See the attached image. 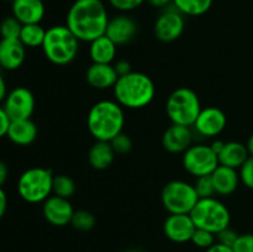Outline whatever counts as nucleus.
Masks as SVG:
<instances>
[{
    "mask_svg": "<svg viewBox=\"0 0 253 252\" xmlns=\"http://www.w3.org/2000/svg\"><path fill=\"white\" fill-rule=\"evenodd\" d=\"M189 215L198 229L208 230L215 235L229 227L231 222L230 210L215 197L198 200Z\"/></svg>",
    "mask_w": 253,
    "mask_h": 252,
    "instance_id": "obj_6",
    "label": "nucleus"
},
{
    "mask_svg": "<svg viewBox=\"0 0 253 252\" xmlns=\"http://www.w3.org/2000/svg\"><path fill=\"white\" fill-rule=\"evenodd\" d=\"M224 145H225L224 141L216 140V141H214V142H212L210 146H211V148H212V150H214V152L216 153V155H219L220 151H221L222 147H224Z\"/></svg>",
    "mask_w": 253,
    "mask_h": 252,
    "instance_id": "obj_44",
    "label": "nucleus"
},
{
    "mask_svg": "<svg viewBox=\"0 0 253 252\" xmlns=\"http://www.w3.org/2000/svg\"><path fill=\"white\" fill-rule=\"evenodd\" d=\"M114 68H115L116 73H118L119 77L126 76V74L132 72L130 62L126 61V59H119V61H116L115 63H114Z\"/></svg>",
    "mask_w": 253,
    "mask_h": 252,
    "instance_id": "obj_38",
    "label": "nucleus"
},
{
    "mask_svg": "<svg viewBox=\"0 0 253 252\" xmlns=\"http://www.w3.org/2000/svg\"><path fill=\"white\" fill-rule=\"evenodd\" d=\"M202 109L198 94L187 86L174 89L166 101L168 119L177 125L192 127Z\"/></svg>",
    "mask_w": 253,
    "mask_h": 252,
    "instance_id": "obj_5",
    "label": "nucleus"
},
{
    "mask_svg": "<svg viewBox=\"0 0 253 252\" xmlns=\"http://www.w3.org/2000/svg\"><path fill=\"white\" fill-rule=\"evenodd\" d=\"M7 177H9V168H7L6 163L0 161V187L6 183Z\"/></svg>",
    "mask_w": 253,
    "mask_h": 252,
    "instance_id": "obj_41",
    "label": "nucleus"
},
{
    "mask_svg": "<svg viewBox=\"0 0 253 252\" xmlns=\"http://www.w3.org/2000/svg\"><path fill=\"white\" fill-rule=\"evenodd\" d=\"M234 252H253V234H241L232 245Z\"/></svg>",
    "mask_w": 253,
    "mask_h": 252,
    "instance_id": "obj_35",
    "label": "nucleus"
},
{
    "mask_svg": "<svg viewBox=\"0 0 253 252\" xmlns=\"http://www.w3.org/2000/svg\"><path fill=\"white\" fill-rule=\"evenodd\" d=\"M96 224V219L93 212L88 210H74V214L72 216L71 225L78 231H90L94 229Z\"/></svg>",
    "mask_w": 253,
    "mask_h": 252,
    "instance_id": "obj_28",
    "label": "nucleus"
},
{
    "mask_svg": "<svg viewBox=\"0 0 253 252\" xmlns=\"http://www.w3.org/2000/svg\"><path fill=\"white\" fill-rule=\"evenodd\" d=\"M205 252H234V251H232L231 247L226 246V245L215 242L211 247H209L208 250H205Z\"/></svg>",
    "mask_w": 253,
    "mask_h": 252,
    "instance_id": "obj_42",
    "label": "nucleus"
},
{
    "mask_svg": "<svg viewBox=\"0 0 253 252\" xmlns=\"http://www.w3.org/2000/svg\"><path fill=\"white\" fill-rule=\"evenodd\" d=\"M227 118L221 109L216 106H208L202 109L193 127L204 137H215L225 130Z\"/></svg>",
    "mask_w": 253,
    "mask_h": 252,
    "instance_id": "obj_12",
    "label": "nucleus"
},
{
    "mask_svg": "<svg viewBox=\"0 0 253 252\" xmlns=\"http://www.w3.org/2000/svg\"><path fill=\"white\" fill-rule=\"evenodd\" d=\"M111 146H113L114 151H115L116 155H127L131 150H132V140H131L130 136L127 133H119L118 136L113 138L110 141Z\"/></svg>",
    "mask_w": 253,
    "mask_h": 252,
    "instance_id": "obj_32",
    "label": "nucleus"
},
{
    "mask_svg": "<svg viewBox=\"0 0 253 252\" xmlns=\"http://www.w3.org/2000/svg\"><path fill=\"white\" fill-rule=\"evenodd\" d=\"M211 179L214 183L215 192L221 197H227L236 192L241 182L239 170L221 165H219V167L211 173Z\"/></svg>",
    "mask_w": 253,
    "mask_h": 252,
    "instance_id": "obj_20",
    "label": "nucleus"
},
{
    "mask_svg": "<svg viewBox=\"0 0 253 252\" xmlns=\"http://www.w3.org/2000/svg\"><path fill=\"white\" fill-rule=\"evenodd\" d=\"M246 147H247V151H249V155L251 156V157H253V133L250 136L249 140H247Z\"/></svg>",
    "mask_w": 253,
    "mask_h": 252,
    "instance_id": "obj_45",
    "label": "nucleus"
},
{
    "mask_svg": "<svg viewBox=\"0 0 253 252\" xmlns=\"http://www.w3.org/2000/svg\"><path fill=\"white\" fill-rule=\"evenodd\" d=\"M217 157L221 166L240 169V167L246 162L250 155L245 143L239 142V141H229V142H225Z\"/></svg>",
    "mask_w": 253,
    "mask_h": 252,
    "instance_id": "obj_22",
    "label": "nucleus"
},
{
    "mask_svg": "<svg viewBox=\"0 0 253 252\" xmlns=\"http://www.w3.org/2000/svg\"><path fill=\"white\" fill-rule=\"evenodd\" d=\"M190 242H193V245H195L199 249L208 250L216 242V235L208 231V230L198 229L197 227V230L193 234Z\"/></svg>",
    "mask_w": 253,
    "mask_h": 252,
    "instance_id": "obj_31",
    "label": "nucleus"
},
{
    "mask_svg": "<svg viewBox=\"0 0 253 252\" xmlns=\"http://www.w3.org/2000/svg\"><path fill=\"white\" fill-rule=\"evenodd\" d=\"M109 20L101 0H76L67 12L66 25L79 41L91 42L105 35Z\"/></svg>",
    "mask_w": 253,
    "mask_h": 252,
    "instance_id": "obj_1",
    "label": "nucleus"
},
{
    "mask_svg": "<svg viewBox=\"0 0 253 252\" xmlns=\"http://www.w3.org/2000/svg\"><path fill=\"white\" fill-rule=\"evenodd\" d=\"M77 192V184L73 178L67 174H57L53 177L52 193L57 197L71 199Z\"/></svg>",
    "mask_w": 253,
    "mask_h": 252,
    "instance_id": "obj_27",
    "label": "nucleus"
},
{
    "mask_svg": "<svg viewBox=\"0 0 253 252\" xmlns=\"http://www.w3.org/2000/svg\"><path fill=\"white\" fill-rule=\"evenodd\" d=\"M7 209V195L2 187H0V219L5 215Z\"/></svg>",
    "mask_w": 253,
    "mask_h": 252,
    "instance_id": "obj_39",
    "label": "nucleus"
},
{
    "mask_svg": "<svg viewBox=\"0 0 253 252\" xmlns=\"http://www.w3.org/2000/svg\"><path fill=\"white\" fill-rule=\"evenodd\" d=\"M113 91L115 100L123 108L142 109L155 99L156 85L147 74L132 71L119 77Z\"/></svg>",
    "mask_w": 253,
    "mask_h": 252,
    "instance_id": "obj_3",
    "label": "nucleus"
},
{
    "mask_svg": "<svg viewBox=\"0 0 253 252\" xmlns=\"http://www.w3.org/2000/svg\"><path fill=\"white\" fill-rule=\"evenodd\" d=\"M42 214L49 224L53 225V226L62 227L71 224L74 209L69 199L57 197V195H51L48 199L43 202Z\"/></svg>",
    "mask_w": 253,
    "mask_h": 252,
    "instance_id": "obj_15",
    "label": "nucleus"
},
{
    "mask_svg": "<svg viewBox=\"0 0 253 252\" xmlns=\"http://www.w3.org/2000/svg\"><path fill=\"white\" fill-rule=\"evenodd\" d=\"M53 177V173L48 168H29L17 180V193L27 203H43L52 195Z\"/></svg>",
    "mask_w": 253,
    "mask_h": 252,
    "instance_id": "obj_7",
    "label": "nucleus"
},
{
    "mask_svg": "<svg viewBox=\"0 0 253 252\" xmlns=\"http://www.w3.org/2000/svg\"><path fill=\"white\" fill-rule=\"evenodd\" d=\"M197 226L189 214H169L163 224L165 235L175 244L189 242Z\"/></svg>",
    "mask_w": 253,
    "mask_h": 252,
    "instance_id": "obj_13",
    "label": "nucleus"
},
{
    "mask_svg": "<svg viewBox=\"0 0 253 252\" xmlns=\"http://www.w3.org/2000/svg\"><path fill=\"white\" fill-rule=\"evenodd\" d=\"M89 43V56L93 63L111 64L115 61L118 46L106 35L98 37Z\"/></svg>",
    "mask_w": 253,
    "mask_h": 252,
    "instance_id": "obj_23",
    "label": "nucleus"
},
{
    "mask_svg": "<svg viewBox=\"0 0 253 252\" xmlns=\"http://www.w3.org/2000/svg\"><path fill=\"white\" fill-rule=\"evenodd\" d=\"M79 41L67 25H54L46 30L42 51L56 66H66L78 57Z\"/></svg>",
    "mask_w": 253,
    "mask_h": 252,
    "instance_id": "obj_4",
    "label": "nucleus"
},
{
    "mask_svg": "<svg viewBox=\"0 0 253 252\" xmlns=\"http://www.w3.org/2000/svg\"><path fill=\"white\" fill-rule=\"evenodd\" d=\"M195 192H197L199 199H204V198H211L216 195L215 192L214 183H212L211 174L210 175H202V177L195 178L194 182Z\"/></svg>",
    "mask_w": 253,
    "mask_h": 252,
    "instance_id": "obj_30",
    "label": "nucleus"
},
{
    "mask_svg": "<svg viewBox=\"0 0 253 252\" xmlns=\"http://www.w3.org/2000/svg\"><path fill=\"white\" fill-rule=\"evenodd\" d=\"M240 180L245 187L253 190V157L250 156L239 169Z\"/></svg>",
    "mask_w": 253,
    "mask_h": 252,
    "instance_id": "obj_33",
    "label": "nucleus"
},
{
    "mask_svg": "<svg viewBox=\"0 0 253 252\" xmlns=\"http://www.w3.org/2000/svg\"><path fill=\"white\" fill-rule=\"evenodd\" d=\"M151 6L158 7V9H166L168 6H172L173 0H146Z\"/></svg>",
    "mask_w": 253,
    "mask_h": 252,
    "instance_id": "obj_40",
    "label": "nucleus"
},
{
    "mask_svg": "<svg viewBox=\"0 0 253 252\" xmlns=\"http://www.w3.org/2000/svg\"><path fill=\"white\" fill-rule=\"evenodd\" d=\"M185 30V16L174 6H168L162 10L153 25V32L158 41L174 42L179 39Z\"/></svg>",
    "mask_w": 253,
    "mask_h": 252,
    "instance_id": "obj_10",
    "label": "nucleus"
},
{
    "mask_svg": "<svg viewBox=\"0 0 253 252\" xmlns=\"http://www.w3.org/2000/svg\"><path fill=\"white\" fill-rule=\"evenodd\" d=\"M184 169L195 178L202 175H210L219 167V157L211 146L192 145L182 157Z\"/></svg>",
    "mask_w": 253,
    "mask_h": 252,
    "instance_id": "obj_9",
    "label": "nucleus"
},
{
    "mask_svg": "<svg viewBox=\"0 0 253 252\" xmlns=\"http://www.w3.org/2000/svg\"><path fill=\"white\" fill-rule=\"evenodd\" d=\"M137 32V22L132 17L127 14H119L109 20L105 35L119 47L130 43Z\"/></svg>",
    "mask_w": 253,
    "mask_h": 252,
    "instance_id": "obj_14",
    "label": "nucleus"
},
{
    "mask_svg": "<svg viewBox=\"0 0 253 252\" xmlns=\"http://www.w3.org/2000/svg\"><path fill=\"white\" fill-rule=\"evenodd\" d=\"M22 24L15 16H6L0 22V36L1 39H19Z\"/></svg>",
    "mask_w": 253,
    "mask_h": 252,
    "instance_id": "obj_29",
    "label": "nucleus"
},
{
    "mask_svg": "<svg viewBox=\"0 0 253 252\" xmlns=\"http://www.w3.org/2000/svg\"><path fill=\"white\" fill-rule=\"evenodd\" d=\"M4 1H11L12 2V1H14V0H4Z\"/></svg>",
    "mask_w": 253,
    "mask_h": 252,
    "instance_id": "obj_47",
    "label": "nucleus"
},
{
    "mask_svg": "<svg viewBox=\"0 0 253 252\" xmlns=\"http://www.w3.org/2000/svg\"><path fill=\"white\" fill-rule=\"evenodd\" d=\"M26 47L19 39L0 40V67L5 71H16L24 64Z\"/></svg>",
    "mask_w": 253,
    "mask_h": 252,
    "instance_id": "obj_17",
    "label": "nucleus"
},
{
    "mask_svg": "<svg viewBox=\"0 0 253 252\" xmlns=\"http://www.w3.org/2000/svg\"><path fill=\"white\" fill-rule=\"evenodd\" d=\"M127 252H143V251H140V250H130V251Z\"/></svg>",
    "mask_w": 253,
    "mask_h": 252,
    "instance_id": "obj_46",
    "label": "nucleus"
},
{
    "mask_svg": "<svg viewBox=\"0 0 253 252\" xmlns=\"http://www.w3.org/2000/svg\"><path fill=\"white\" fill-rule=\"evenodd\" d=\"M6 95H7L6 82H5L4 77H2L1 74V69H0V103H4Z\"/></svg>",
    "mask_w": 253,
    "mask_h": 252,
    "instance_id": "obj_43",
    "label": "nucleus"
},
{
    "mask_svg": "<svg viewBox=\"0 0 253 252\" xmlns=\"http://www.w3.org/2000/svg\"><path fill=\"white\" fill-rule=\"evenodd\" d=\"M214 0H173V6L184 16H202L211 7Z\"/></svg>",
    "mask_w": 253,
    "mask_h": 252,
    "instance_id": "obj_26",
    "label": "nucleus"
},
{
    "mask_svg": "<svg viewBox=\"0 0 253 252\" xmlns=\"http://www.w3.org/2000/svg\"><path fill=\"white\" fill-rule=\"evenodd\" d=\"M35 96L26 86H16L9 91L4 100V110L10 120H25L31 119L35 111Z\"/></svg>",
    "mask_w": 253,
    "mask_h": 252,
    "instance_id": "obj_11",
    "label": "nucleus"
},
{
    "mask_svg": "<svg viewBox=\"0 0 253 252\" xmlns=\"http://www.w3.org/2000/svg\"><path fill=\"white\" fill-rule=\"evenodd\" d=\"M10 124H11V120H10V118L7 116L6 111L4 110L2 106H0V138L6 136Z\"/></svg>",
    "mask_w": 253,
    "mask_h": 252,
    "instance_id": "obj_37",
    "label": "nucleus"
},
{
    "mask_svg": "<svg viewBox=\"0 0 253 252\" xmlns=\"http://www.w3.org/2000/svg\"><path fill=\"white\" fill-rule=\"evenodd\" d=\"M162 205L169 214H190L199 200L194 185L185 180H170L161 193Z\"/></svg>",
    "mask_w": 253,
    "mask_h": 252,
    "instance_id": "obj_8",
    "label": "nucleus"
},
{
    "mask_svg": "<svg viewBox=\"0 0 253 252\" xmlns=\"http://www.w3.org/2000/svg\"><path fill=\"white\" fill-rule=\"evenodd\" d=\"M115 151L108 141H95L88 153L89 165L96 170L108 169L115 160Z\"/></svg>",
    "mask_w": 253,
    "mask_h": 252,
    "instance_id": "obj_24",
    "label": "nucleus"
},
{
    "mask_svg": "<svg viewBox=\"0 0 253 252\" xmlns=\"http://www.w3.org/2000/svg\"><path fill=\"white\" fill-rule=\"evenodd\" d=\"M39 128L31 119L11 121L6 137L17 146H29L36 141Z\"/></svg>",
    "mask_w": 253,
    "mask_h": 252,
    "instance_id": "obj_21",
    "label": "nucleus"
},
{
    "mask_svg": "<svg viewBox=\"0 0 253 252\" xmlns=\"http://www.w3.org/2000/svg\"><path fill=\"white\" fill-rule=\"evenodd\" d=\"M108 1L114 9L120 11L121 14H126L138 9L146 0H108Z\"/></svg>",
    "mask_w": 253,
    "mask_h": 252,
    "instance_id": "obj_34",
    "label": "nucleus"
},
{
    "mask_svg": "<svg viewBox=\"0 0 253 252\" xmlns=\"http://www.w3.org/2000/svg\"><path fill=\"white\" fill-rule=\"evenodd\" d=\"M12 16L22 25L41 24L46 14L42 0H14L11 5Z\"/></svg>",
    "mask_w": 253,
    "mask_h": 252,
    "instance_id": "obj_18",
    "label": "nucleus"
},
{
    "mask_svg": "<svg viewBox=\"0 0 253 252\" xmlns=\"http://www.w3.org/2000/svg\"><path fill=\"white\" fill-rule=\"evenodd\" d=\"M240 234H237L235 230H232L231 227H226V229L221 230L220 232L216 234V242L222 245H226V246L232 247V245L235 244L236 239L239 237Z\"/></svg>",
    "mask_w": 253,
    "mask_h": 252,
    "instance_id": "obj_36",
    "label": "nucleus"
},
{
    "mask_svg": "<svg viewBox=\"0 0 253 252\" xmlns=\"http://www.w3.org/2000/svg\"><path fill=\"white\" fill-rule=\"evenodd\" d=\"M192 142L193 132L189 126L172 124L162 136L163 148L169 153H184Z\"/></svg>",
    "mask_w": 253,
    "mask_h": 252,
    "instance_id": "obj_16",
    "label": "nucleus"
},
{
    "mask_svg": "<svg viewBox=\"0 0 253 252\" xmlns=\"http://www.w3.org/2000/svg\"><path fill=\"white\" fill-rule=\"evenodd\" d=\"M86 126L96 141L110 142L123 132L125 126L124 108L116 100H100L94 104L88 113Z\"/></svg>",
    "mask_w": 253,
    "mask_h": 252,
    "instance_id": "obj_2",
    "label": "nucleus"
},
{
    "mask_svg": "<svg viewBox=\"0 0 253 252\" xmlns=\"http://www.w3.org/2000/svg\"><path fill=\"white\" fill-rule=\"evenodd\" d=\"M44 36H46V30L41 26V24L22 25L19 40L26 48L27 47L36 48V47H42Z\"/></svg>",
    "mask_w": 253,
    "mask_h": 252,
    "instance_id": "obj_25",
    "label": "nucleus"
},
{
    "mask_svg": "<svg viewBox=\"0 0 253 252\" xmlns=\"http://www.w3.org/2000/svg\"><path fill=\"white\" fill-rule=\"evenodd\" d=\"M85 79L91 88L105 90L114 88L119 76L114 68V64L91 63L85 72Z\"/></svg>",
    "mask_w": 253,
    "mask_h": 252,
    "instance_id": "obj_19",
    "label": "nucleus"
}]
</instances>
